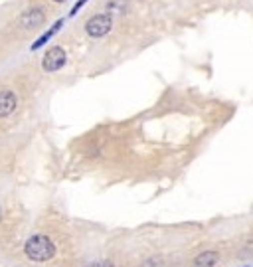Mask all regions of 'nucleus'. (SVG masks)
I'll list each match as a JSON object with an SVG mask.
<instances>
[{
  "instance_id": "f257e3e1",
  "label": "nucleus",
  "mask_w": 253,
  "mask_h": 267,
  "mask_svg": "<svg viewBox=\"0 0 253 267\" xmlns=\"http://www.w3.org/2000/svg\"><path fill=\"white\" fill-rule=\"evenodd\" d=\"M24 252L32 262H48L55 256V246H53V242L48 236L36 234L26 242Z\"/></svg>"
},
{
  "instance_id": "f03ea898",
  "label": "nucleus",
  "mask_w": 253,
  "mask_h": 267,
  "mask_svg": "<svg viewBox=\"0 0 253 267\" xmlns=\"http://www.w3.org/2000/svg\"><path fill=\"white\" fill-rule=\"evenodd\" d=\"M113 28V18L109 14H97L93 18L87 20L85 24V32L91 36V38H103L111 32Z\"/></svg>"
},
{
  "instance_id": "7ed1b4c3",
  "label": "nucleus",
  "mask_w": 253,
  "mask_h": 267,
  "mask_svg": "<svg viewBox=\"0 0 253 267\" xmlns=\"http://www.w3.org/2000/svg\"><path fill=\"white\" fill-rule=\"evenodd\" d=\"M65 65V50L59 46H53L51 50L46 52L44 59H42V67L44 71H57Z\"/></svg>"
},
{
  "instance_id": "20e7f679",
  "label": "nucleus",
  "mask_w": 253,
  "mask_h": 267,
  "mask_svg": "<svg viewBox=\"0 0 253 267\" xmlns=\"http://www.w3.org/2000/svg\"><path fill=\"white\" fill-rule=\"evenodd\" d=\"M44 20H46V12H44V8H30L28 12L22 14V18H20V26H22L24 30H34V28L42 26Z\"/></svg>"
},
{
  "instance_id": "39448f33",
  "label": "nucleus",
  "mask_w": 253,
  "mask_h": 267,
  "mask_svg": "<svg viewBox=\"0 0 253 267\" xmlns=\"http://www.w3.org/2000/svg\"><path fill=\"white\" fill-rule=\"evenodd\" d=\"M16 95H14V91H0V119H4V117H8L10 113H14V109H16Z\"/></svg>"
},
{
  "instance_id": "423d86ee",
  "label": "nucleus",
  "mask_w": 253,
  "mask_h": 267,
  "mask_svg": "<svg viewBox=\"0 0 253 267\" xmlns=\"http://www.w3.org/2000/svg\"><path fill=\"white\" fill-rule=\"evenodd\" d=\"M218 262H220V254L212 252V250H206V252L198 254L194 258V267H214Z\"/></svg>"
},
{
  "instance_id": "0eeeda50",
  "label": "nucleus",
  "mask_w": 253,
  "mask_h": 267,
  "mask_svg": "<svg viewBox=\"0 0 253 267\" xmlns=\"http://www.w3.org/2000/svg\"><path fill=\"white\" fill-rule=\"evenodd\" d=\"M61 26H63V20H59V22H55V24L51 26L50 30H48V32H46V34H44L42 38H38V40H36V42L32 44V50H40V48H42V46H44V44H46V42L50 40L51 36H53V34H55V32H57V30H59Z\"/></svg>"
},
{
  "instance_id": "6e6552de",
  "label": "nucleus",
  "mask_w": 253,
  "mask_h": 267,
  "mask_svg": "<svg viewBox=\"0 0 253 267\" xmlns=\"http://www.w3.org/2000/svg\"><path fill=\"white\" fill-rule=\"evenodd\" d=\"M125 8H127V2H125V0H113V2L109 4V16L113 18V16H117V14H123Z\"/></svg>"
},
{
  "instance_id": "1a4fd4ad",
  "label": "nucleus",
  "mask_w": 253,
  "mask_h": 267,
  "mask_svg": "<svg viewBox=\"0 0 253 267\" xmlns=\"http://www.w3.org/2000/svg\"><path fill=\"white\" fill-rule=\"evenodd\" d=\"M141 267H166V266H164L162 258H151V260L143 262V266H141Z\"/></svg>"
},
{
  "instance_id": "9d476101",
  "label": "nucleus",
  "mask_w": 253,
  "mask_h": 267,
  "mask_svg": "<svg viewBox=\"0 0 253 267\" xmlns=\"http://www.w3.org/2000/svg\"><path fill=\"white\" fill-rule=\"evenodd\" d=\"M87 267H115L111 262H95V264H91V266H87Z\"/></svg>"
},
{
  "instance_id": "9b49d317",
  "label": "nucleus",
  "mask_w": 253,
  "mask_h": 267,
  "mask_svg": "<svg viewBox=\"0 0 253 267\" xmlns=\"http://www.w3.org/2000/svg\"><path fill=\"white\" fill-rule=\"evenodd\" d=\"M85 2H87V0H79V2H77V4H75V6L71 8V16H73V14H77V10H79V8H81V6L85 4Z\"/></svg>"
},
{
  "instance_id": "f8f14e48",
  "label": "nucleus",
  "mask_w": 253,
  "mask_h": 267,
  "mask_svg": "<svg viewBox=\"0 0 253 267\" xmlns=\"http://www.w3.org/2000/svg\"><path fill=\"white\" fill-rule=\"evenodd\" d=\"M53 2H65V0H53Z\"/></svg>"
},
{
  "instance_id": "ddd939ff",
  "label": "nucleus",
  "mask_w": 253,
  "mask_h": 267,
  "mask_svg": "<svg viewBox=\"0 0 253 267\" xmlns=\"http://www.w3.org/2000/svg\"><path fill=\"white\" fill-rule=\"evenodd\" d=\"M0 220H2V212H0Z\"/></svg>"
}]
</instances>
